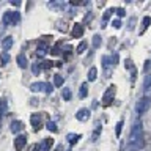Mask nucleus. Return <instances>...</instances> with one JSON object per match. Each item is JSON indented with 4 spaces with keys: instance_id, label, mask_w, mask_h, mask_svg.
I'll return each mask as SVG.
<instances>
[{
    "instance_id": "obj_1",
    "label": "nucleus",
    "mask_w": 151,
    "mask_h": 151,
    "mask_svg": "<svg viewBox=\"0 0 151 151\" xmlns=\"http://www.w3.org/2000/svg\"><path fill=\"white\" fill-rule=\"evenodd\" d=\"M143 148V129L140 123H134L127 142V151H139Z\"/></svg>"
},
{
    "instance_id": "obj_2",
    "label": "nucleus",
    "mask_w": 151,
    "mask_h": 151,
    "mask_svg": "<svg viewBox=\"0 0 151 151\" xmlns=\"http://www.w3.org/2000/svg\"><path fill=\"white\" fill-rule=\"evenodd\" d=\"M150 107H151V99L146 98V96H143L139 102L135 104V112H137V115H143V113H146Z\"/></svg>"
},
{
    "instance_id": "obj_3",
    "label": "nucleus",
    "mask_w": 151,
    "mask_h": 151,
    "mask_svg": "<svg viewBox=\"0 0 151 151\" xmlns=\"http://www.w3.org/2000/svg\"><path fill=\"white\" fill-rule=\"evenodd\" d=\"M19 19H21V14H19L17 11H6L3 14V24L5 25H14V24H17L19 22Z\"/></svg>"
},
{
    "instance_id": "obj_4",
    "label": "nucleus",
    "mask_w": 151,
    "mask_h": 151,
    "mask_svg": "<svg viewBox=\"0 0 151 151\" xmlns=\"http://www.w3.org/2000/svg\"><path fill=\"white\" fill-rule=\"evenodd\" d=\"M115 93H116V87H115V85H110V87L106 90L104 96H102V104H104V106H110L112 101H113V98H115Z\"/></svg>"
},
{
    "instance_id": "obj_5",
    "label": "nucleus",
    "mask_w": 151,
    "mask_h": 151,
    "mask_svg": "<svg viewBox=\"0 0 151 151\" xmlns=\"http://www.w3.org/2000/svg\"><path fill=\"white\" fill-rule=\"evenodd\" d=\"M102 68H104V76H106V77H110L112 69H113V65H112L110 57H107V55L102 57Z\"/></svg>"
},
{
    "instance_id": "obj_6",
    "label": "nucleus",
    "mask_w": 151,
    "mask_h": 151,
    "mask_svg": "<svg viewBox=\"0 0 151 151\" xmlns=\"http://www.w3.org/2000/svg\"><path fill=\"white\" fill-rule=\"evenodd\" d=\"M52 145H54V139H44L40 145L35 146V150H33V151H50Z\"/></svg>"
},
{
    "instance_id": "obj_7",
    "label": "nucleus",
    "mask_w": 151,
    "mask_h": 151,
    "mask_svg": "<svg viewBox=\"0 0 151 151\" xmlns=\"http://www.w3.org/2000/svg\"><path fill=\"white\" fill-rule=\"evenodd\" d=\"M25 145H27V135H17L14 139V148H16V151H22L25 148Z\"/></svg>"
},
{
    "instance_id": "obj_8",
    "label": "nucleus",
    "mask_w": 151,
    "mask_h": 151,
    "mask_svg": "<svg viewBox=\"0 0 151 151\" xmlns=\"http://www.w3.org/2000/svg\"><path fill=\"white\" fill-rule=\"evenodd\" d=\"M30 121H32V126L35 131H40L42 127V121H41V116L38 115V113H33V115L30 116Z\"/></svg>"
},
{
    "instance_id": "obj_9",
    "label": "nucleus",
    "mask_w": 151,
    "mask_h": 151,
    "mask_svg": "<svg viewBox=\"0 0 151 151\" xmlns=\"http://www.w3.org/2000/svg\"><path fill=\"white\" fill-rule=\"evenodd\" d=\"M47 49H49V47H47L46 42L40 41V42H38V49H36V57H44L47 54Z\"/></svg>"
},
{
    "instance_id": "obj_10",
    "label": "nucleus",
    "mask_w": 151,
    "mask_h": 151,
    "mask_svg": "<svg viewBox=\"0 0 151 151\" xmlns=\"http://www.w3.org/2000/svg\"><path fill=\"white\" fill-rule=\"evenodd\" d=\"M9 129H11L13 134H17V132H21L24 129V123L22 121H19V120H14L11 123V126H9Z\"/></svg>"
},
{
    "instance_id": "obj_11",
    "label": "nucleus",
    "mask_w": 151,
    "mask_h": 151,
    "mask_svg": "<svg viewBox=\"0 0 151 151\" xmlns=\"http://www.w3.org/2000/svg\"><path fill=\"white\" fill-rule=\"evenodd\" d=\"M13 44H14V40H13V36H5V38H3V41H2V47H3V50H5V52L11 49V47H13Z\"/></svg>"
},
{
    "instance_id": "obj_12",
    "label": "nucleus",
    "mask_w": 151,
    "mask_h": 151,
    "mask_svg": "<svg viewBox=\"0 0 151 151\" xmlns=\"http://www.w3.org/2000/svg\"><path fill=\"white\" fill-rule=\"evenodd\" d=\"M30 90L33 93H40V91H46V82H35L32 83Z\"/></svg>"
},
{
    "instance_id": "obj_13",
    "label": "nucleus",
    "mask_w": 151,
    "mask_h": 151,
    "mask_svg": "<svg viewBox=\"0 0 151 151\" xmlns=\"http://www.w3.org/2000/svg\"><path fill=\"white\" fill-rule=\"evenodd\" d=\"M88 116H90V110H88V109H80V110L76 113V118H77L79 121L88 120Z\"/></svg>"
},
{
    "instance_id": "obj_14",
    "label": "nucleus",
    "mask_w": 151,
    "mask_h": 151,
    "mask_svg": "<svg viewBox=\"0 0 151 151\" xmlns=\"http://www.w3.org/2000/svg\"><path fill=\"white\" fill-rule=\"evenodd\" d=\"M71 33H73L74 38H80L83 35V25H82V24H76V25L73 27V32H71Z\"/></svg>"
},
{
    "instance_id": "obj_15",
    "label": "nucleus",
    "mask_w": 151,
    "mask_h": 151,
    "mask_svg": "<svg viewBox=\"0 0 151 151\" xmlns=\"http://www.w3.org/2000/svg\"><path fill=\"white\" fill-rule=\"evenodd\" d=\"M143 88H145V96L150 98V94H151V74L146 76L145 83H143Z\"/></svg>"
},
{
    "instance_id": "obj_16",
    "label": "nucleus",
    "mask_w": 151,
    "mask_h": 151,
    "mask_svg": "<svg viewBox=\"0 0 151 151\" xmlns=\"http://www.w3.org/2000/svg\"><path fill=\"white\" fill-rule=\"evenodd\" d=\"M16 61H17V65H19V68H27V65H28V60H27V57L24 55V54H19L16 57Z\"/></svg>"
},
{
    "instance_id": "obj_17",
    "label": "nucleus",
    "mask_w": 151,
    "mask_h": 151,
    "mask_svg": "<svg viewBox=\"0 0 151 151\" xmlns=\"http://www.w3.org/2000/svg\"><path fill=\"white\" fill-rule=\"evenodd\" d=\"M96 77H98V69L93 66V68H90V71H88V80L93 82V80H96Z\"/></svg>"
},
{
    "instance_id": "obj_18",
    "label": "nucleus",
    "mask_w": 151,
    "mask_h": 151,
    "mask_svg": "<svg viewBox=\"0 0 151 151\" xmlns=\"http://www.w3.org/2000/svg\"><path fill=\"white\" fill-rule=\"evenodd\" d=\"M66 139H68V142H69L71 145L77 143L79 139H80V134H68V135H66Z\"/></svg>"
},
{
    "instance_id": "obj_19",
    "label": "nucleus",
    "mask_w": 151,
    "mask_h": 151,
    "mask_svg": "<svg viewBox=\"0 0 151 151\" xmlns=\"http://www.w3.org/2000/svg\"><path fill=\"white\" fill-rule=\"evenodd\" d=\"M87 93H88V83L85 82V83H82V87H80V90H79V96L80 98H87Z\"/></svg>"
},
{
    "instance_id": "obj_20",
    "label": "nucleus",
    "mask_w": 151,
    "mask_h": 151,
    "mask_svg": "<svg viewBox=\"0 0 151 151\" xmlns=\"http://www.w3.org/2000/svg\"><path fill=\"white\" fill-rule=\"evenodd\" d=\"M61 96H63L65 101H71V90L69 88H63V91H61Z\"/></svg>"
},
{
    "instance_id": "obj_21",
    "label": "nucleus",
    "mask_w": 151,
    "mask_h": 151,
    "mask_svg": "<svg viewBox=\"0 0 151 151\" xmlns=\"http://www.w3.org/2000/svg\"><path fill=\"white\" fill-rule=\"evenodd\" d=\"M101 42H102V40H101V36H99V35L93 36V47H94V49H98V47L101 46Z\"/></svg>"
},
{
    "instance_id": "obj_22",
    "label": "nucleus",
    "mask_w": 151,
    "mask_h": 151,
    "mask_svg": "<svg viewBox=\"0 0 151 151\" xmlns=\"http://www.w3.org/2000/svg\"><path fill=\"white\" fill-rule=\"evenodd\" d=\"M99 134H101V126H99V123H98V124H96V129H94L93 135H91V140H93V142H96V140H98V137H99Z\"/></svg>"
},
{
    "instance_id": "obj_23",
    "label": "nucleus",
    "mask_w": 151,
    "mask_h": 151,
    "mask_svg": "<svg viewBox=\"0 0 151 151\" xmlns=\"http://www.w3.org/2000/svg\"><path fill=\"white\" fill-rule=\"evenodd\" d=\"M54 85L55 87H61V85H63V77H61V76H54Z\"/></svg>"
},
{
    "instance_id": "obj_24",
    "label": "nucleus",
    "mask_w": 151,
    "mask_h": 151,
    "mask_svg": "<svg viewBox=\"0 0 151 151\" xmlns=\"http://www.w3.org/2000/svg\"><path fill=\"white\" fill-rule=\"evenodd\" d=\"M0 61H2L0 65H6V63H8V61H9V55H8V52H3V54H0Z\"/></svg>"
},
{
    "instance_id": "obj_25",
    "label": "nucleus",
    "mask_w": 151,
    "mask_h": 151,
    "mask_svg": "<svg viewBox=\"0 0 151 151\" xmlns=\"http://www.w3.org/2000/svg\"><path fill=\"white\" fill-rule=\"evenodd\" d=\"M32 73L35 74V76L40 74V73H41V65H40V63H33V65H32Z\"/></svg>"
},
{
    "instance_id": "obj_26",
    "label": "nucleus",
    "mask_w": 151,
    "mask_h": 151,
    "mask_svg": "<svg viewBox=\"0 0 151 151\" xmlns=\"http://www.w3.org/2000/svg\"><path fill=\"white\" fill-rule=\"evenodd\" d=\"M85 49H87V42L82 41V42H80V44L77 46V49H76V52H77V54H83Z\"/></svg>"
},
{
    "instance_id": "obj_27",
    "label": "nucleus",
    "mask_w": 151,
    "mask_h": 151,
    "mask_svg": "<svg viewBox=\"0 0 151 151\" xmlns=\"http://www.w3.org/2000/svg\"><path fill=\"white\" fill-rule=\"evenodd\" d=\"M47 129H49L50 132H57V131H58V127H57V124L54 121H49V123H47Z\"/></svg>"
},
{
    "instance_id": "obj_28",
    "label": "nucleus",
    "mask_w": 151,
    "mask_h": 151,
    "mask_svg": "<svg viewBox=\"0 0 151 151\" xmlns=\"http://www.w3.org/2000/svg\"><path fill=\"white\" fill-rule=\"evenodd\" d=\"M150 24H151V17H150V16L143 17V30H146V28L150 27Z\"/></svg>"
},
{
    "instance_id": "obj_29",
    "label": "nucleus",
    "mask_w": 151,
    "mask_h": 151,
    "mask_svg": "<svg viewBox=\"0 0 151 151\" xmlns=\"http://www.w3.org/2000/svg\"><path fill=\"white\" fill-rule=\"evenodd\" d=\"M41 65V69H49V68H52V61H42V63H40Z\"/></svg>"
},
{
    "instance_id": "obj_30",
    "label": "nucleus",
    "mask_w": 151,
    "mask_h": 151,
    "mask_svg": "<svg viewBox=\"0 0 151 151\" xmlns=\"http://www.w3.org/2000/svg\"><path fill=\"white\" fill-rule=\"evenodd\" d=\"M112 25L115 27V28H120L121 27V21H120V19H115V21L112 22Z\"/></svg>"
},
{
    "instance_id": "obj_31",
    "label": "nucleus",
    "mask_w": 151,
    "mask_h": 151,
    "mask_svg": "<svg viewBox=\"0 0 151 151\" xmlns=\"http://www.w3.org/2000/svg\"><path fill=\"white\" fill-rule=\"evenodd\" d=\"M121 126H123V121H118V124H116V137L121 134Z\"/></svg>"
},
{
    "instance_id": "obj_32",
    "label": "nucleus",
    "mask_w": 151,
    "mask_h": 151,
    "mask_svg": "<svg viewBox=\"0 0 151 151\" xmlns=\"http://www.w3.org/2000/svg\"><path fill=\"white\" fill-rule=\"evenodd\" d=\"M124 66L127 69H134V65H132V61L131 60H126V63H124Z\"/></svg>"
},
{
    "instance_id": "obj_33",
    "label": "nucleus",
    "mask_w": 151,
    "mask_h": 151,
    "mask_svg": "<svg viewBox=\"0 0 151 151\" xmlns=\"http://www.w3.org/2000/svg\"><path fill=\"white\" fill-rule=\"evenodd\" d=\"M49 52H50V54H52V55H58V54H60V50H58V47H52V49H50Z\"/></svg>"
},
{
    "instance_id": "obj_34",
    "label": "nucleus",
    "mask_w": 151,
    "mask_h": 151,
    "mask_svg": "<svg viewBox=\"0 0 151 151\" xmlns=\"http://www.w3.org/2000/svg\"><path fill=\"white\" fill-rule=\"evenodd\" d=\"M52 90H54V87H52L50 83H46V91L44 93H52Z\"/></svg>"
},
{
    "instance_id": "obj_35",
    "label": "nucleus",
    "mask_w": 151,
    "mask_h": 151,
    "mask_svg": "<svg viewBox=\"0 0 151 151\" xmlns=\"http://www.w3.org/2000/svg\"><path fill=\"white\" fill-rule=\"evenodd\" d=\"M116 14H118V16H120V17H123V16H124L126 13H124V9H123V8H118V9H116Z\"/></svg>"
},
{
    "instance_id": "obj_36",
    "label": "nucleus",
    "mask_w": 151,
    "mask_h": 151,
    "mask_svg": "<svg viewBox=\"0 0 151 151\" xmlns=\"http://www.w3.org/2000/svg\"><path fill=\"white\" fill-rule=\"evenodd\" d=\"M110 60H112V65L115 66V65H116V61H118V55H116V54H115V55H112V58H110Z\"/></svg>"
},
{
    "instance_id": "obj_37",
    "label": "nucleus",
    "mask_w": 151,
    "mask_h": 151,
    "mask_svg": "<svg viewBox=\"0 0 151 151\" xmlns=\"http://www.w3.org/2000/svg\"><path fill=\"white\" fill-rule=\"evenodd\" d=\"M110 13H112V9H109V11H106V14H104V19H109V17H110Z\"/></svg>"
},
{
    "instance_id": "obj_38",
    "label": "nucleus",
    "mask_w": 151,
    "mask_h": 151,
    "mask_svg": "<svg viewBox=\"0 0 151 151\" xmlns=\"http://www.w3.org/2000/svg\"><path fill=\"white\" fill-rule=\"evenodd\" d=\"M60 150H61V148H57V150H55V151H60Z\"/></svg>"
},
{
    "instance_id": "obj_39",
    "label": "nucleus",
    "mask_w": 151,
    "mask_h": 151,
    "mask_svg": "<svg viewBox=\"0 0 151 151\" xmlns=\"http://www.w3.org/2000/svg\"><path fill=\"white\" fill-rule=\"evenodd\" d=\"M0 104H2V101H0Z\"/></svg>"
}]
</instances>
